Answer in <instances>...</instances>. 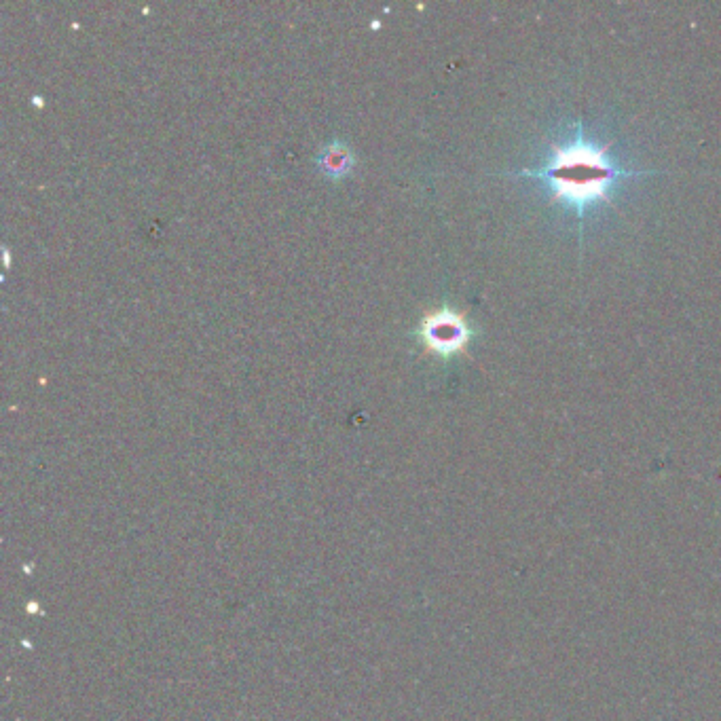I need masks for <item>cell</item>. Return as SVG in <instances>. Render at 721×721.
<instances>
[{
    "instance_id": "cell-1",
    "label": "cell",
    "mask_w": 721,
    "mask_h": 721,
    "mask_svg": "<svg viewBox=\"0 0 721 721\" xmlns=\"http://www.w3.org/2000/svg\"><path fill=\"white\" fill-rule=\"evenodd\" d=\"M533 176L544 178L552 187L554 197L571 201L573 206L584 210L593 201L607 199V191L620 172L597 144L576 138L557 146L546 168L533 172Z\"/></svg>"
},
{
    "instance_id": "cell-3",
    "label": "cell",
    "mask_w": 721,
    "mask_h": 721,
    "mask_svg": "<svg viewBox=\"0 0 721 721\" xmlns=\"http://www.w3.org/2000/svg\"><path fill=\"white\" fill-rule=\"evenodd\" d=\"M322 163H324L326 172L341 174V172H345V170L349 168L351 157H349V153L343 149L341 144L335 142V144H330L328 149H324V153H322Z\"/></svg>"
},
{
    "instance_id": "cell-2",
    "label": "cell",
    "mask_w": 721,
    "mask_h": 721,
    "mask_svg": "<svg viewBox=\"0 0 721 721\" xmlns=\"http://www.w3.org/2000/svg\"><path fill=\"white\" fill-rule=\"evenodd\" d=\"M421 335L423 341L434 351H438V354H453V351L464 349L470 330L464 318L457 316L455 311L440 309L423 320Z\"/></svg>"
}]
</instances>
